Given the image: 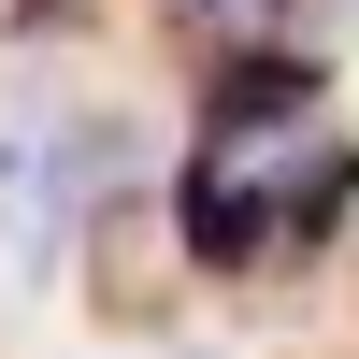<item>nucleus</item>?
<instances>
[{
  "mask_svg": "<svg viewBox=\"0 0 359 359\" xmlns=\"http://www.w3.org/2000/svg\"><path fill=\"white\" fill-rule=\"evenodd\" d=\"M72 216H86V130H72V101H0V259L43 273L72 245Z\"/></svg>",
  "mask_w": 359,
  "mask_h": 359,
  "instance_id": "f03ea898",
  "label": "nucleus"
},
{
  "mask_svg": "<svg viewBox=\"0 0 359 359\" xmlns=\"http://www.w3.org/2000/svg\"><path fill=\"white\" fill-rule=\"evenodd\" d=\"M359 201V144H345V115L316 101L302 72H230L216 101H201V144H187V172H172V230H187V259L201 273H259V259H287V245H316Z\"/></svg>",
  "mask_w": 359,
  "mask_h": 359,
  "instance_id": "f257e3e1",
  "label": "nucleus"
}]
</instances>
